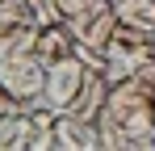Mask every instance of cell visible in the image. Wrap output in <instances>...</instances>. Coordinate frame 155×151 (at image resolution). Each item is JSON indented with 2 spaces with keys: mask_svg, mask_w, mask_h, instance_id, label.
Masks as SVG:
<instances>
[{
  "mask_svg": "<svg viewBox=\"0 0 155 151\" xmlns=\"http://www.w3.org/2000/svg\"><path fill=\"white\" fill-rule=\"evenodd\" d=\"M97 122L155 143V92H151V84L138 80V76L109 84V97H105V109Z\"/></svg>",
  "mask_w": 155,
  "mask_h": 151,
  "instance_id": "cell-1",
  "label": "cell"
},
{
  "mask_svg": "<svg viewBox=\"0 0 155 151\" xmlns=\"http://www.w3.org/2000/svg\"><path fill=\"white\" fill-rule=\"evenodd\" d=\"M84 80H88V63L80 55H67V59H59V63L46 67V92H42V101L54 113H67L71 101L80 97V88H84Z\"/></svg>",
  "mask_w": 155,
  "mask_h": 151,
  "instance_id": "cell-2",
  "label": "cell"
},
{
  "mask_svg": "<svg viewBox=\"0 0 155 151\" xmlns=\"http://www.w3.org/2000/svg\"><path fill=\"white\" fill-rule=\"evenodd\" d=\"M0 80L25 101V105H38L42 92H46V67L38 59H17V63H0Z\"/></svg>",
  "mask_w": 155,
  "mask_h": 151,
  "instance_id": "cell-3",
  "label": "cell"
},
{
  "mask_svg": "<svg viewBox=\"0 0 155 151\" xmlns=\"http://www.w3.org/2000/svg\"><path fill=\"white\" fill-rule=\"evenodd\" d=\"M54 151H101V126L76 118V113H59L54 118Z\"/></svg>",
  "mask_w": 155,
  "mask_h": 151,
  "instance_id": "cell-4",
  "label": "cell"
},
{
  "mask_svg": "<svg viewBox=\"0 0 155 151\" xmlns=\"http://www.w3.org/2000/svg\"><path fill=\"white\" fill-rule=\"evenodd\" d=\"M76 55V29L63 21H38V38H34V59L42 67H51L59 59Z\"/></svg>",
  "mask_w": 155,
  "mask_h": 151,
  "instance_id": "cell-5",
  "label": "cell"
},
{
  "mask_svg": "<svg viewBox=\"0 0 155 151\" xmlns=\"http://www.w3.org/2000/svg\"><path fill=\"white\" fill-rule=\"evenodd\" d=\"M105 97H109V80H105V72H101V67H88V80H84V88H80V97L71 101V109H67V113L97 122V118H101V109H105Z\"/></svg>",
  "mask_w": 155,
  "mask_h": 151,
  "instance_id": "cell-6",
  "label": "cell"
},
{
  "mask_svg": "<svg viewBox=\"0 0 155 151\" xmlns=\"http://www.w3.org/2000/svg\"><path fill=\"white\" fill-rule=\"evenodd\" d=\"M38 8H34V0H0V38H8L13 29H21V25H38Z\"/></svg>",
  "mask_w": 155,
  "mask_h": 151,
  "instance_id": "cell-7",
  "label": "cell"
},
{
  "mask_svg": "<svg viewBox=\"0 0 155 151\" xmlns=\"http://www.w3.org/2000/svg\"><path fill=\"white\" fill-rule=\"evenodd\" d=\"M34 38L38 25H21L8 38H0V63H17V59H34Z\"/></svg>",
  "mask_w": 155,
  "mask_h": 151,
  "instance_id": "cell-8",
  "label": "cell"
},
{
  "mask_svg": "<svg viewBox=\"0 0 155 151\" xmlns=\"http://www.w3.org/2000/svg\"><path fill=\"white\" fill-rule=\"evenodd\" d=\"M117 21L134 29H151L155 34V0H117Z\"/></svg>",
  "mask_w": 155,
  "mask_h": 151,
  "instance_id": "cell-9",
  "label": "cell"
},
{
  "mask_svg": "<svg viewBox=\"0 0 155 151\" xmlns=\"http://www.w3.org/2000/svg\"><path fill=\"white\" fill-rule=\"evenodd\" d=\"M25 109H29V105L17 97V92H13L4 80H0V126H4V122H13V118H21Z\"/></svg>",
  "mask_w": 155,
  "mask_h": 151,
  "instance_id": "cell-10",
  "label": "cell"
},
{
  "mask_svg": "<svg viewBox=\"0 0 155 151\" xmlns=\"http://www.w3.org/2000/svg\"><path fill=\"white\" fill-rule=\"evenodd\" d=\"M0 151H13V147H8V143H0Z\"/></svg>",
  "mask_w": 155,
  "mask_h": 151,
  "instance_id": "cell-11",
  "label": "cell"
},
{
  "mask_svg": "<svg viewBox=\"0 0 155 151\" xmlns=\"http://www.w3.org/2000/svg\"><path fill=\"white\" fill-rule=\"evenodd\" d=\"M109 4H117V0H109Z\"/></svg>",
  "mask_w": 155,
  "mask_h": 151,
  "instance_id": "cell-12",
  "label": "cell"
}]
</instances>
